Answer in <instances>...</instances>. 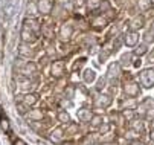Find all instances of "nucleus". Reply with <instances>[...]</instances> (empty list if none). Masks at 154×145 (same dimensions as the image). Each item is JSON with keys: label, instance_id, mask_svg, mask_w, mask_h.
Segmentation results:
<instances>
[{"label": "nucleus", "instance_id": "a878e982", "mask_svg": "<svg viewBox=\"0 0 154 145\" xmlns=\"http://www.w3.org/2000/svg\"><path fill=\"white\" fill-rule=\"evenodd\" d=\"M64 96L67 98V99H72L75 98V86H67L64 89Z\"/></svg>", "mask_w": 154, "mask_h": 145}, {"label": "nucleus", "instance_id": "c03bdc74", "mask_svg": "<svg viewBox=\"0 0 154 145\" xmlns=\"http://www.w3.org/2000/svg\"><path fill=\"white\" fill-rule=\"evenodd\" d=\"M149 137H151V140H154V130L151 131V134H149Z\"/></svg>", "mask_w": 154, "mask_h": 145}, {"label": "nucleus", "instance_id": "49530a36", "mask_svg": "<svg viewBox=\"0 0 154 145\" xmlns=\"http://www.w3.org/2000/svg\"><path fill=\"white\" fill-rule=\"evenodd\" d=\"M92 145H102V143H99V142H95V143H92Z\"/></svg>", "mask_w": 154, "mask_h": 145}, {"label": "nucleus", "instance_id": "72a5a7b5", "mask_svg": "<svg viewBox=\"0 0 154 145\" xmlns=\"http://www.w3.org/2000/svg\"><path fill=\"white\" fill-rule=\"evenodd\" d=\"M145 41H146V43H149V41H151V43H152V41H154V32H146L145 34Z\"/></svg>", "mask_w": 154, "mask_h": 145}, {"label": "nucleus", "instance_id": "4468645a", "mask_svg": "<svg viewBox=\"0 0 154 145\" xmlns=\"http://www.w3.org/2000/svg\"><path fill=\"white\" fill-rule=\"evenodd\" d=\"M64 134H66V133H64V128H63V127H57V128H54V130L51 131V136H49V137H51L52 142H60V140L64 137Z\"/></svg>", "mask_w": 154, "mask_h": 145}, {"label": "nucleus", "instance_id": "ea45409f", "mask_svg": "<svg viewBox=\"0 0 154 145\" xmlns=\"http://www.w3.org/2000/svg\"><path fill=\"white\" fill-rule=\"evenodd\" d=\"M110 118H112V121H116L118 119V113L116 112H110Z\"/></svg>", "mask_w": 154, "mask_h": 145}, {"label": "nucleus", "instance_id": "9b49d317", "mask_svg": "<svg viewBox=\"0 0 154 145\" xmlns=\"http://www.w3.org/2000/svg\"><path fill=\"white\" fill-rule=\"evenodd\" d=\"M18 54H20V57H25V58H32L34 55H35V51L29 46V45H26V43H23L20 48H18Z\"/></svg>", "mask_w": 154, "mask_h": 145}, {"label": "nucleus", "instance_id": "bb28decb", "mask_svg": "<svg viewBox=\"0 0 154 145\" xmlns=\"http://www.w3.org/2000/svg\"><path fill=\"white\" fill-rule=\"evenodd\" d=\"M131 26H133L134 29L142 28V26H143V18H142V17H134L133 22H131Z\"/></svg>", "mask_w": 154, "mask_h": 145}, {"label": "nucleus", "instance_id": "0eeeda50", "mask_svg": "<svg viewBox=\"0 0 154 145\" xmlns=\"http://www.w3.org/2000/svg\"><path fill=\"white\" fill-rule=\"evenodd\" d=\"M23 26L25 28H28V29H31L34 34H37V35H40V32H41V25H40V22L37 18H32V17H28L25 22H23Z\"/></svg>", "mask_w": 154, "mask_h": 145}, {"label": "nucleus", "instance_id": "f257e3e1", "mask_svg": "<svg viewBox=\"0 0 154 145\" xmlns=\"http://www.w3.org/2000/svg\"><path fill=\"white\" fill-rule=\"evenodd\" d=\"M139 79L143 87H152L154 86V70L152 69H145L140 72Z\"/></svg>", "mask_w": 154, "mask_h": 145}, {"label": "nucleus", "instance_id": "c85d7f7f", "mask_svg": "<svg viewBox=\"0 0 154 145\" xmlns=\"http://www.w3.org/2000/svg\"><path fill=\"white\" fill-rule=\"evenodd\" d=\"M149 5H151L149 0H139V8H140L142 11L148 9V8H149Z\"/></svg>", "mask_w": 154, "mask_h": 145}, {"label": "nucleus", "instance_id": "ddd939ff", "mask_svg": "<svg viewBox=\"0 0 154 145\" xmlns=\"http://www.w3.org/2000/svg\"><path fill=\"white\" fill-rule=\"evenodd\" d=\"M107 22H108V20H107L105 17H102V15H96V17L92 18V26H93L95 29H102V28H105Z\"/></svg>", "mask_w": 154, "mask_h": 145}, {"label": "nucleus", "instance_id": "c9c22d12", "mask_svg": "<svg viewBox=\"0 0 154 145\" xmlns=\"http://www.w3.org/2000/svg\"><path fill=\"white\" fill-rule=\"evenodd\" d=\"M108 55H110V52H108V51H105V52H102V54L99 55V61H101V63H104V61L108 58Z\"/></svg>", "mask_w": 154, "mask_h": 145}, {"label": "nucleus", "instance_id": "6ab92c4d", "mask_svg": "<svg viewBox=\"0 0 154 145\" xmlns=\"http://www.w3.org/2000/svg\"><path fill=\"white\" fill-rule=\"evenodd\" d=\"M26 11H28V17H32V18H35V15H37V14H40L35 2H29V3H28V9H26Z\"/></svg>", "mask_w": 154, "mask_h": 145}, {"label": "nucleus", "instance_id": "6e6552de", "mask_svg": "<svg viewBox=\"0 0 154 145\" xmlns=\"http://www.w3.org/2000/svg\"><path fill=\"white\" fill-rule=\"evenodd\" d=\"M113 102V99H112V96L110 95H101V96H98L96 99H95V107H98V109H107L110 104Z\"/></svg>", "mask_w": 154, "mask_h": 145}, {"label": "nucleus", "instance_id": "aec40b11", "mask_svg": "<svg viewBox=\"0 0 154 145\" xmlns=\"http://www.w3.org/2000/svg\"><path fill=\"white\" fill-rule=\"evenodd\" d=\"M89 122H90L92 127H99L101 124H104V116H101V115H93Z\"/></svg>", "mask_w": 154, "mask_h": 145}, {"label": "nucleus", "instance_id": "cd10ccee", "mask_svg": "<svg viewBox=\"0 0 154 145\" xmlns=\"http://www.w3.org/2000/svg\"><path fill=\"white\" fill-rule=\"evenodd\" d=\"M84 63H85V58H79V60H76L75 63H73L72 69H73V70H78V69H81V67L84 66Z\"/></svg>", "mask_w": 154, "mask_h": 145}, {"label": "nucleus", "instance_id": "4c0bfd02", "mask_svg": "<svg viewBox=\"0 0 154 145\" xmlns=\"http://www.w3.org/2000/svg\"><path fill=\"white\" fill-rule=\"evenodd\" d=\"M12 143H14V145H26L23 140L18 139V137H17V139H15V137H12Z\"/></svg>", "mask_w": 154, "mask_h": 145}, {"label": "nucleus", "instance_id": "de8ad7c7", "mask_svg": "<svg viewBox=\"0 0 154 145\" xmlns=\"http://www.w3.org/2000/svg\"><path fill=\"white\" fill-rule=\"evenodd\" d=\"M149 2H151V3H154V0H149Z\"/></svg>", "mask_w": 154, "mask_h": 145}, {"label": "nucleus", "instance_id": "58836bf2", "mask_svg": "<svg viewBox=\"0 0 154 145\" xmlns=\"http://www.w3.org/2000/svg\"><path fill=\"white\" fill-rule=\"evenodd\" d=\"M124 116L131 121V119H133V112H131V110H125V112H124Z\"/></svg>", "mask_w": 154, "mask_h": 145}, {"label": "nucleus", "instance_id": "39448f33", "mask_svg": "<svg viewBox=\"0 0 154 145\" xmlns=\"http://www.w3.org/2000/svg\"><path fill=\"white\" fill-rule=\"evenodd\" d=\"M51 75L54 78H61L64 75V61L63 60H57L51 64Z\"/></svg>", "mask_w": 154, "mask_h": 145}, {"label": "nucleus", "instance_id": "79ce46f5", "mask_svg": "<svg viewBox=\"0 0 154 145\" xmlns=\"http://www.w3.org/2000/svg\"><path fill=\"white\" fill-rule=\"evenodd\" d=\"M75 5L76 6H81V5H84V2H82V0H75Z\"/></svg>", "mask_w": 154, "mask_h": 145}, {"label": "nucleus", "instance_id": "f03ea898", "mask_svg": "<svg viewBox=\"0 0 154 145\" xmlns=\"http://www.w3.org/2000/svg\"><path fill=\"white\" fill-rule=\"evenodd\" d=\"M73 35V26L70 23H63L60 26V31H58V37L61 41H69Z\"/></svg>", "mask_w": 154, "mask_h": 145}, {"label": "nucleus", "instance_id": "e433bc0d", "mask_svg": "<svg viewBox=\"0 0 154 145\" xmlns=\"http://www.w3.org/2000/svg\"><path fill=\"white\" fill-rule=\"evenodd\" d=\"M96 87H98V89H99V90H101V89H104V87H105V79H104V78H101V79H99V81H98V86H96Z\"/></svg>", "mask_w": 154, "mask_h": 145}, {"label": "nucleus", "instance_id": "7c9ffc66", "mask_svg": "<svg viewBox=\"0 0 154 145\" xmlns=\"http://www.w3.org/2000/svg\"><path fill=\"white\" fill-rule=\"evenodd\" d=\"M26 109H28V106H25L23 102H18L17 110H18V113H20V115H26Z\"/></svg>", "mask_w": 154, "mask_h": 145}, {"label": "nucleus", "instance_id": "b1692460", "mask_svg": "<svg viewBox=\"0 0 154 145\" xmlns=\"http://www.w3.org/2000/svg\"><path fill=\"white\" fill-rule=\"evenodd\" d=\"M122 107L125 110H133L136 107V101L134 99H125V101H122Z\"/></svg>", "mask_w": 154, "mask_h": 145}, {"label": "nucleus", "instance_id": "423d86ee", "mask_svg": "<svg viewBox=\"0 0 154 145\" xmlns=\"http://www.w3.org/2000/svg\"><path fill=\"white\" fill-rule=\"evenodd\" d=\"M20 37H21V41H23V43H26V45H32V43H35V41L38 40V35L34 34L31 29H28V28H25V26H23V29H21Z\"/></svg>", "mask_w": 154, "mask_h": 145}, {"label": "nucleus", "instance_id": "dca6fc26", "mask_svg": "<svg viewBox=\"0 0 154 145\" xmlns=\"http://www.w3.org/2000/svg\"><path fill=\"white\" fill-rule=\"evenodd\" d=\"M137 40H139V35H137V32L131 31V32H128V34L125 35V45H127V46H136Z\"/></svg>", "mask_w": 154, "mask_h": 145}, {"label": "nucleus", "instance_id": "20e7f679", "mask_svg": "<svg viewBox=\"0 0 154 145\" xmlns=\"http://www.w3.org/2000/svg\"><path fill=\"white\" fill-rule=\"evenodd\" d=\"M37 8H38V12L41 15H49L54 9V2L52 0H38Z\"/></svg>", "mask_w": 154, "mask_h": 145}, {"label": "nucleus", "instance_id": "4be33fe9", "mask_svg": "<svg viewBox=\"0 0 154 145\" xmlns=\"http://www.w3.org/2000/svg\"><path fill=\"white\" fill-rule=\"evenodd\" d=\"M79 130V127H78V124H75V122H70V124H67V127H66V134H75L76 131Z\"/></svg>", "mask_w": 154, "mask_h": 145}, {"label": "nucleus", "instance_id": "2f4dec72", "mask_svg": "<svg viewBox=\"0 0 154 145\" xmlns=\"http://www.w3.org/2000/svg\"><path fill=\"white\" fill-rule=\"evenodd\" d=\"M99 130H101V134L107 133V131L110 130V124H108V122H104V124H101V125H99Z\"/></svg>", "mask_w": 154, "mask_h": 145}, {"label": "nucleus", "instance_id": "a18cd8bd", "mask_svg": "<svg viewBox=\"0 0 154 145\" xmlns=\"http://www.w3.org/2000/svg\"><path fill=\"white\" fill-rule=\"evenodd\" d=\"M116 2H118V3H124V2H125V0H116Z\"/></svg>", "mask_w": 154, "mask_h": 145}, {"label": "nucleus", "instance_id": "473e14b6", "mask_svg": "<svg viewBox=\"0 0 154 145\" xmlns=\"http://www.w3.org/2000/svg\"><path fill=\"white\" fill-rule=\"evenodd\" d=\"M145 52H146V46H145V45L137 46V49H136V55H143Z\"/></svg>", "mask_w": 154, "mask_h": 145}, {"label": "nucleus", "instance_id": "f8f14e48", "mask_svg": "<svg viewBox=\"0 0 154 145\" xmlns=\"http://www.w3.org/2000/svg\"><path fill=\"white\" fill-rule=\"evenodd\" d=\"M121 73V64L119 63H112L107 69V76L108 78H116Z\"/></svg>", "mask_w": 154, "mask_h": 145}, {"label": "nucleus", "instance_id": "5701e85b", "mask_svg": "<svg viewBox=\"0 0 154 145\" xmlns=\"http://www.w3.org/2000/svg\"><path fill=\"white\" fill-rule=\"evenodd\" d=\"M101 2L102 0H87L85 5H87V8H89L90 11H95V9H98L101 6Z\"/></svg>", "mask_w": 154, "mask_h": 145}, {"label": "nucleus", "instance_id": "393cba45", "mask_svg": "<svg viewBox=\"0 0 154 145\" xmlns=\"http://www.w3.org/2000/svg\"><path fill=\"white\" fill-rule=\"evenodd\" d=\"M0 125H2V130L3 131H6V133H11V128H9V122H8V119L2 115L0 116Z\"/></svg>", "mask_w": 154, "mask_h": 145}, {"label": "nucleus", "instance_id": "a211bd4d", "mask_svg": "<svg viewBox=\"0 0 154 145\" xmlns=\"http://www.w3.org/2000/svg\"><path fill=\"white\" fill-rule=\"evenodd\" d=\"M57 119H58L61 124H66V125H67V124H70V115L66 112V110H60L58 115H57Z\"/></svg>", "mask_w": 154, "mask_h": 145}, {"label": "nucleus", "instance_id": "7ed1b4c3", "mask_svg": "<svg viewBox=\"0 0 154 145\" xmlns=\"http://www.w3.org/2000/svg\"><path fill=\"white\" fill-rule=\"evenodd\" d=\"M37 69H38V66L34 63V61H25V63L21 64L20 73L25 75V76H28V78H31V76H34V75L37 73Z\"/></svg>", "mask_w": 154, "mask_h": 145}, {"label": "nucleus", "instance_id": "1a4fd4ad", "mask_svg": "<svg viewBox=\"0 0 154 145\" xmlns=\"http://www.w3.org/2000/svg\"><path fill=\"white\" fill-rule=\"evenodd\" d=\"M21 102H23L25 106H28V107H32V106H35L38 102V95L32 93V92H28L26 95H23V101Z\"/></svg>", "mask_w": 154, "mask_h": 145}, {"label": "nucleus", "instance_id": "c756f323", "mask_svg": "<svg viewBox=\"0 0 154 145\" xmlns=\"http://www.w3.org/2000/svg\"><path fill=\"white\" fill-rule=\"evenodd\" d=\"M130 60H131V54H125V55H122V58H121V64L128 66V64H130Z\"/></svg>", "mask_w": 154, "mask_h": 145}, {"label": "nucleus", "instance_id": "412c9836", "mask_svg": "<svg viewBox=\"0 0 154 145\" xmlns=\"http://www.w3.org/2000/svg\"><path fill=\"white\" fill-rule=\"evenodd\" d=\"M28 116H29L31 121H41L43 119V112L41 110H37V109L35 110H29V115Z\"/></svg>", "mask_w": 154, "mask_h": 145}, {"label": "nucleus", "instance_id": "37998d69", "mask_svg": "<svg viewBox=\"0 0 154 145\" xmlns=\"http://www.w3.org/2000/svg\"><path fill=\"white\" fill-rule=\"evenodd\" d=\"M130 145H142V143H140L139 140H131V142H130Z\"/></svg>", "mask_w": 154, "mask_h": 145}, {"label": "nucleus", "instance_id": "2eb2a0df", "mask_svg": "<svg viewBox=\"0 0 154 145\" xmlns=\"http://www.w3.org/2000/svg\"><path fill=\"white\" fill-rule=\"evenodd\" d=\"M76 115H78V119H79L81 122H89L90 118L93 116L92 112H90V109H79Z\"/></svg>", "mask_w": 154, "mask_h": 145}, {"label": "nucleus", "instance_id": "f704fd0d", "mask_svg": "<svg viewBox=\"0 0 154 145\" xmlns=\"http://www.w3.org/2000/svg\"><path fill=\"white\" fill-rule=\"evenodd\" d=\"M131 127H133L134 130H137V131H142V130H143L142 122H133V124H131Z\"/></svg>", "mask_w": 154, "mask_h": 145}, {"label": "nucleus", "instance_id": "a19ab883", "mask_svg": "<svg viewBox=\"0 0 154 145\" xmlns=\"http://www.w3.org/2000/svg\"><path fill=\"white\" fill-rule=\"evenodd\" d=\"M148 63L151 64V63H154V51L149 54V57H148Z\"/></svg>", "mask_w": 154, "mask_h": 145}, {"label": "nucleus", "instance_id": "f3484780", "mask_svg": "<svg viewBox=\"0 0 154 145\" xmlns=\"http://www.w3.org/2000/svg\"><path fill=\"white\" fill-rule=\"evenodd\" d=\"M82 78H84V81L87 82V84H90V82H93V81L96 79V73H95V70H92V69H85Z\"/></svg>", "mask_w": 154, "mask_h": 145}, {"label": "nucleus", "instance_id": "9d476101", "mask_svg": "<svg viewBox=\"0 0 154 145\" xmlns=\"http://www.w3.org/2000/svg\"><path fill=\"white\" fill-rule=\"evenodd\" d=\"M124 90H125V93L127 95H130V96H137L139 93H140V89H139V86L136 84V82H127L125 84V87H124Z\"/></svg>", "mask_w": 154, "mask_h": 145}]
</instances>
